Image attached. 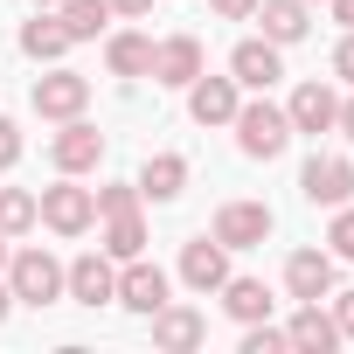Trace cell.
<instances>
[{"label":"cell","instance_id":"1","mask_svg":"<svg viewBox=\"0 0 354 354\" xmlns=\"http://www.w3.org/2000/svg\"><path fill=\"white\" fill-rule=\"evenodd\" d=\"M8 292H15V306H56V299H70V285H63V264L49 257V250H8Z\"/></svg>","mask_w":354,"mask_h":354},{"label":"cell","instance_id":"2","mask_svg":"<svg viewBox=\"0 0 354 354\" xmlns=\"http://www.w3.org/2000/svg\"><path fill=\"white\" fill-rule=\"evenodd\" d=\"M236 146L250 153V160H278L285 146H292V118H285V104H271V97H250V104H236Z\"/></svg>","mask_w":354,"mask_h":354},{"label":"cell","instance_id":"3","mask_svg":"<svg viewBox=\"0 0 354 354\" xmlns=\"http://www.w3.org/2000/svg\"><path fill=\"white\" fill-rule=\"evenodd\" d=\"M35 223L56 230V236H84V230L97 223V202H91V188H77V174H63L56 188L35 195Z\"/></svg>","mask_w":354,"mask_h":354},{"label":"cell","instance_id":"4","mask_svg":"<svg viewBox=\"0 0 354 354\" xmlns=\"http://www.w3.org/2000/svg\"><path fill=\"white\" fill-rule=\"evenodd\" d=\"M299 195H306L313 209H340V202H354V160H340V153H313V160L299 167Z\"/></svg>","mask_w":354,"mask_h":354},{"label":"cell","instance_id":"5","mask_svg":"<svg viewBox=\"0 0 354 354\" xmlns=\"http://www.w3.org/2000/svg\"><path fill=\"white\" fill-rule=\"evenodd\" d=\"M28 104H35V118H49V125L84 118V104H91V77H77V70H49V77H35Z\"/></svg>","mask_w":354,"mask_h":354},{"label":"cell","instance_id":"6","mask_svg":"<svg viewBox=\"0 0 354 354\" xmlns=\"http://www.w3.org/2000/svg\"><path fill=\"white\" fill-rule=\"evenodd\" d=\"M209 236H216L223 250H257V243L271 236V209H264V202H223L216 223H209Z\"/></svg>","mask_w":354,"mask_h":354},{"label":"cell","instance_id":"7","mask_svg":"<svg viewBox=\"0 0 354 354\" xmlns=\"http://www.w3.org/2000/svg\"><path fill=\"white\" fill-rule=\"evenodd\" d=\"M63 285H70L77 306H111V299H118V257L84 250L77 264H63Z\"/></svg>","mask_w":354,"mask_h":354},{"label":"cell","instance_id":"8","mask_svg":"<svg viewBox=\"0 0 354 354\" xmlns=\"http://www.w3.org/2000/svg\"><path fill=\"white\" fill-rule=\"evenodd\" d=\"M167 292H174V285H167V271H160V264L125 257V264H118V299H111V306H125V313H160V306H167Z\"/></svg>","mask_w":354,"mask_h":354},{"label":"cell","instance_id":"9","mask_svg":"<svg viewBox=\"0 0 354 354\" xmlns=\"http://www.w3.org/2000/svg\"><path fill=\"white\" fill-rule=\"evenodd\" d=\"M202 70H209V56H202V42H195V35H167V42H153V84L188 91Z\"/></svg>","mask_w":354,"mask_h":354},{"label":"cell","instance_id":"10","mask_svg":"<svg viewBox=\"0 0 354 354\" xmlns=\"http://www.w3.org/2000/svg\"><path fill=\"white\" fill-rule=\"evenodd\" d=\"M236 104H243V84H236V77H209V70H202V77L188 84V118H195V125H230Z\"/></svg>","mask_w":354,"mask_h":354},{"label":"cell","instance_id":"11","mask_svg":"<svg viewBox=\"0 0 354 354\" xmlns=\"http://www.w3.org/2000/svg\"><path fill=\"white\" fill-rule=\"evenodd\" d=\"M49 160H56V174H91L104 160V132L84 118H63V132L49 139Z\"/></svg>","mask_w":354,"mask_h":354},{"label":"cell","instance_id":"12","mask_svg":"<svg viewBox=\"0 0 354 354\" xmlns=\"http://www.w3.org/2000/svg\"><path fill=\"white\" fill-rule=\"evenodd\" d=\"M230 77H236L243 91H271V84L285 77V56H278V42H264V35L236 42V49H230Z\"/></svg>","mask_w":354,"mask_h":354},{"label":"cell","instance_id":"13","mask_svg":"<svg viewBox=\"0 0 354 354\" xmlns=\"http://www.w3.org/2000/svg\"><path fill=\"white\" fill-rule=\"evenodd\" d=\"M153 319V347H167V354H188V347H202L209 340V319L195 313V306H160V313H146Z\"/></svg>","mask_w":354,"mask_h":354},{"label":"cell","instance_id":"14","mask_svg":"<svg viewBox=\"0 0 354 354\" xmlns=\"http://www.w3.org/2000/svg\"><path fill=\"white\" fill-rule=\"evenodd\" d=\"M223 278H230V250H223L216 236H195V243L181 250V285L209 299V292H223Z\"/></svg>","mask_w":354,"mask_h":354},{"label":"cell","instance_id":"15","mask_svg":"<svg viewBox=\"0 0 354 354\" xmlns=\"http://www.w3.org/2000/svg\"><path fill=\"white\" fill-rule=\"evenodd\" d=\"M333 111H340V97H333V84H299L292 91V104H285V118H292V132H333Z\"/></svg>","mask_w":354,"mask_h":354},{"label":"cell","instance_id":"16","mask_svg":"<svg viewBox=\"0 0 354 354\" xmlns=\"http://www.w3.org/2000/svg\"><path fill=\"white\" fill-rule=\"evenodd\" d=\"M285 292L292 299H326L333 292V250H292L285 257Z\"/></svg>","mask_w":354,"mask_h":354},{"label":"cell","instance_id":"17","mask_svg":"<svg viewBox=\"0 0 354 354\" xmlns=\"http://www.w3.org/2000/svg\"><path fill=\"white\" fill-rule=\"evenodd\" d=\"M285 340H292L299 354H333V347H340V326H333V313H319V299H299Z\"/></svg>","mask_w":354,"mask_h":354},{"label":"cell","instance_id":"18","mask_svg":"<svg viewBox=\"0 0 354 354\" xmlns=\"http://www.w3.org/2000/svg\"><path fill=\"white\" fill-rule=\"evenodd\" d=\"M313 8H306V0H257V8H250V21H264V42H278V49H292V42H306V21Z\"/></svg>","mask_w":354,"mask_h":354},{"label":"cell","instance_id":"19","mask_svg":"<svg viewBox=\"0 0 354 354\" xmlns=\"http://www.w3.org/2000/svg\"><path fill=\"white\" fill-rule=\"evenodd\" d=\"M188 188V160L181 153H146V167H139V202H174Z\"/></svg>","mask_w":354,"mask_h":354},{"label":"cell","instance_id":"20","mask_svg":"<svg viewBox=\"0 0 354 354\" xmlns=\"http://www.w3.org/2000/svg\"><path fill=\"white\" fill-rule=\"evenodd\" d=\"M77 42H70V28L56 21V8H35V21L21 28V56H35V63H63Z\"/></svg>","mask_w":354,"mask_h":354},{"label":"cell","instance_id":"21","mask_svg":"<svg viewBox=\"0 0 354 354\" xmlns=\"http://www.w3.org/2000/svg\"><path fill=\"white\" fill-rule=\"evenodd\" d=\"M104 63H111V77H153V35H139V28L111 35L104 42Z\"/></svg>","mask_w":354,"mask_h":354},{"label":"cell","instance_id":"22","mask_svg":"<svg viewBox=\"0 0 354 354\" xmlns=\"http://www.w3.org/2000/svg\"><path fill=\"white\" fill-rule=\"evenodd\" d=\"M223 313L230 319H271V285L264 278H223Z\"/></svg>","mask_w":354,"mask_h":354},{"label":"cell","instance_id":"23","mask_svg":"<svg viewBox=\"0 0 354 354\" xmlns=\"http://www.w3.org/2000/svg\"><path fill=\"white\" fill-rule=\"evenodd\" d=\"M104 257H146V216L125 209V216H104Z\"/></svg>","mask_w":354,"mask_h":354},{"label":"cell","instance_id":"24","mask_svg":"<svg viewBox=\"0 0 354 354\" xmlns=\"http://www.w3.org/2000/svg\"><path fill=\"white\" fill-rule=\"evenodd\" d=\"M56 21L70 28V42H91L111 21V0H56Z\"/></svg>","mask_w":354,"mask_h":354},{"label":"cell","instance_id":"25","mask_svg":"<svg viewBox=\"0 0 354 354\" xmlns=\"http://www.w3.org/2000/svg\"><path fill=\"white\" fill-rule=\"evenodd\" d=\"M28 230H35V195H28V188H0V236L15 243V236H28Z\"/></svg>","mask_w":354,"mask_h":354},{"label":"cell","instance_id":"26","mask_svg":"<svg viewBox=\"0 0 354 354\" xmlns=\"http://www.w3.org/2000/svg\"><path fill=\"white\" fill-rule=\"evenodd\" d=\"M292 340H285V326H271V319H250L243 326V354H285Z\"/></svg>","mask_w":354,"mask_h":354},{"label":"cell","instance_id":"27","mask_svg":"<svg viewBox=\"0 0 354 354\" xmlns=\"http://www.w3.org/2000/svg\"><path fill=\"white\" fill-rule=\"evenodd\" d=\"M91 202H97V216H125V209H139V181H111V188H97Z\"/></svg>","mask_w":354,"mask_h":354},{"label":"cell","instance_id":"28","mask_svg":"<svg viewBox=\"0 0 354 354\" xmlns=\"http://www.w3.org/2000/svg\"><path fill=\"white\" fill-rule=\"evenodd\" d=\"M326 243H333V264H340V257L354 264V202H340V209H333V230H326Z\"/></svg>","mask_w":354,"mask_h":354},{"label":"cell","instance_id":"29","mask_svg":"<svg viewBox=\"0 0 354 354\" xmlns=\"http://www.w3.org/2000/svg\"><path fill=\"white\" fill-rule=\"evenodd\" d=\"M15 160H21V132H15V118H8V111H0V174H8Z\"/></svg>","mask_w":354,"mask_h":354},{"label":"cell","instance_id":"30","mask_svg":"<svg viewBox=\"0 0 354 354\" xmlns=\"http://www.w3.org/2000/svg\"><path fill=\"white\" fill-rule=\"evenodd\" d=\"M333 299V326H340V340H354V292H326Z\"/></svg>","mask_w":354,"mask_h":354},{"label":"cell","instance_id":"31","mask_svg":"<svg viewBox=\"0 0 354 354\" xmlns=\"http://www.w3.org/2000/svg\"><path fill=\"white\" fill-rule=\"evenodd\" d=\"M333 77H340V84H354V28H347V35H340V49H333Z\"/></svg>","mask_w":354,"mask_h":354},{"label":"cell","instance_id":"32","mask_svg":"<svg viewBox=\"0 0 354 354\" xmlns=\"http://www.w3.org/2000/svg\"><path fill=\"white\" fill-rule=\"evenodd\" d=\"M209 8H216L223 21H250V8H257V0H209Z\"/></svg>","mask_w":354,"mask_h":354},{"label":"cell","instance_id":"33","mask_svg":"<svg viewBox=\"0 0 354 354\" xmlns=\"http://www.w3.org/2000/svg\"><path fill=\"white\" fill-rule=\"evenodd\" d=\"M333 132H347V139H354V97H340V111H333Z\"/></svg>","mask_w":354,"mask_h":354},{"label":"cell","instance_id":"34","mask_svg":"<svg viewBox=\"0 0 354 354\" xmlns=\"http://www.w3.org/2000/svg\"><path fill=\"white\" fill-rule=\"evenodd\" d=\"M326 8H333V21H340V28H354V0H326Z\"/></svg>","mask_w":354,"mask_h":354},{"label":"cell","instance_id":"35","mask_svg":"<svg viewBox=\"0 0 354 354\" xmlns=\"http://www.w3.org/2000/svg\"><path fill=\"white\" fill-rule=\"evenodd\" d=\"M153 0H111V15H146Z\"/></svg>","mask_w":354,"mask_h":354},{"label":"cell","instance_id":"36","mask_svg":"<svg viewBox=\"0 0 354 354\" xmlns=\"http://www.w3.org/2000/svg\"><path fill=\"white\" fill-rule=\"evenodd\" d=\"M15 313V292H8V278H0V319H8Z\"/></svg>","mask_w":354,"mask_h":354},{"label":"cell","instance_id":"37","mask_svg":"<svg viewBox=\"0 0 354 354\" xmlns=\"http://www.w3.org/2000/svg\"><path fill=\"white\" fill-rule=\"evenodd\" d=\"M0 271H8V236H0Z\"/></svg>","mask_w":354,"mask_h":354},{"label":"cell","instance_id":"38","mask_svg":"<svg viewBox=\"0 0 354 354\" xmlns=\"http://www.w3.org/2000/svg\"><path fill=\"white\" fill-rule=\"evenodd\" d=\"M306 8H326V0H306Z\"/></svg>","mask_w":354,"mask_h":354},{"label":"cell","instance_id":"39","mask_svg":"<svg viewBox=\"0 0 354 354\" xmlns=\"http://www.w3.org/2000/svg\"><path fill=\"white\" fill-rule=\"evenodd\" d=\"M35 8H56V0H35Z\"/></svg>","mask_w":354,"mask_h":354}]
</instances>
